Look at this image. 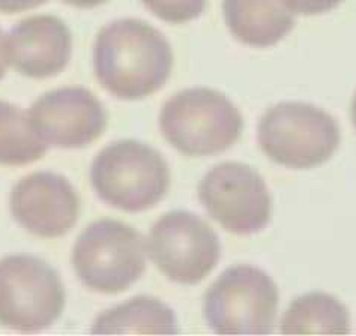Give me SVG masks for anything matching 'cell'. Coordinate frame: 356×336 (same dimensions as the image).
Returning <instances> with one entry per match:
<instances>
[{
	"mask_svg": "<svg viewBox=\"0 0 356 336\" xmlns=\"http://www.w3.org/2000/svg\"><path fill=\"white\" fill-rule=\"evenodd\" d=\"M292 12L301 15H317L330 12L343 0H283Z\"/></svg>",
	"mask_w": 356,
	"mask_h": 336,
	"instance_id": "cell-18",
	"label": "cell"
},
{
	"mask_svg": "<svg viewBox=\"0 0 356 336\" xmlns=\"http://www.w3.org/2000/svg\"><path fill=\"white\" fill-rule=\"evenodd\" d=\"M32 128L47 146L83 149L98 140L107 126L101 101L89 89L62 87L36 99L29 113Z\"/></svg>",
	"mask_w": 356,
	"mask_h": 336,
	"instance_id": "cell-10",
	"label": "cell"
},
{
	"mask_svg": "<svg viewBox=\"0 0 356 336\" xmlns=\"http://www.w3.org/2000/svg\"><path fill=\"white\" fill-rule=\"evenodd\" d=\"M222 12L230 33L257 49L278 44L295 26L283 0H224Z\"/></svg>",
	"mask_w": 356,
	"mask_h": 336,
	"instance_id": "cell-13",
	"label": "cell"
},
{
	"mask_svg": "<svg viewBox=\"0 0 356 336\" xmlns=\"http://www.w3.org/2000/svg\"><path fill=\"white\" fill-rule=\"evenodd\" d=\"M47 147L27 113L11 102L0 101V165L20 167L40 161Z\"/></svg>",
	"mask_w": 356,
	"mask_h": 336,
	"instance_id": "cell-16",
	"label": "cell"
},
{
	"mask_svg": "<svg viewBox=\"0 0 356 336\" xmlns=\"http://www.w3.org/2000/svg\"><path fill=\"white\" fill-rule=\"evenodd\" d=\"M349 332L348 308L326 293L298 297L281 320V333L284 335H348Z\"/></svg>",
	"mask_w": 356,
	"mask_h": 336,
	"instance_id": "cell-15",
	"label": "cell"
},
{
	"mask_svg": "<svg viewBox=\"0 0 356 336\" xmlns=\"http://www.w3.org/2000/svg\"><path fill=\"white\" fill-rule=\"evenodd\" d=\"M93 335H176L177 320L173 310L156 297L137 296L102 312L93 321Z\"/></svg>",
	"mask_w": 356,
	"mask_h": 336,
	"instance_id": "cell-14",
	"label": "cell"
},
{
	"mask_svg": "<svg viewBox=\"0 0 356 336\" xmlns=\"http://www.w3.org/2000/svg\"><path fill=\"white\" fill-rule=\"evenodd\" d=\"M173 68L172 47L146 22L122 18L99 31L93 69L99 84L118 99L137 101L161 89Z\"/></svg>",
	"mask_w": 356,
	"mask_h": 336,
	"instance_id": "cell-1",
	"label": "cell"
},
{
	"mask_svg": "<svg viewBox=\"0 0 356 336\" xmlns=\"http://www.w3.org/2000/svg\"><path fill=\"white\" fill-rule=\"evenodd\" d=\"M9 209L31 235L56 239L68 235L80 215V199L67 177L36 171L23 177L11 192Z\"/></svg>",
	"mask_w": 356,
	"mask_h": 336,
	"instance_id": "cell-11",
	"label": "cell"
},
{
	"mask_svg": "<svg viewBox=\"0 0 356 336\" xmlns=\"http://www.w3.org/2000/svg\"><path fill=\"white\" fill-rule=\"evenodd\" d=\"M341 142L337 120L305 102H280L259 124V144L275 164L295 170L331 160Z\"/></svg>",
	"mask_w": 356,
	"mask_h": 336,
	"instance_id": "cell-5",
	"label": "cell"
},
{
	"mask_svg": "<svg viewBox=\"0 0 356 336\" xmlns=\"http://www.w3.org/2000/svg\"><path fill=\"white\" fill-rule=\"evenodd\" d=\"M146 251L159 272L170 281L195 285L218 264L221 244L204 219L191 212L175 210L154 224Z\"/></svg>",
	"mask_w": 356,
	"mask_h": 336,
	"instance_id": "cell-8",
	"label": "cell"
},
{
	"mask_svg": "<svg viewBox=\"0 0 356 336\" xmlns=\"http://www.w3.org/2000/svg\"><path fill=\"white\" fill-rule=\"evenodd\" d=\"M80 283L92 292L118 294L128 290L146 270L143 236L128 224L99 219L84 228L72 249Z\"/></svg>",
	"mask_w": 356,
	"mask_h": 336,
	"instance_id": "cell-4",
	"label": "cell"
},
{
	"mask_svg": "<svg viewBox=\"0 0 356 336\" xmlns=\"http://www.w3.org/2000/svg\"><path fill=\"white\" fill-rule=\"evenodd\" d=\"M62 2H65L67 5H71V6L80 8V9H92V8H97L102 3L108 2V0H62Z\"/></svg>",
	"mask_w": 356,
	"mask_h": 336,
	"instance_id": "cell-21",
	"label": "cell"
},
{
	"mask_svg": "<svg viewBox=\"0 0 356 336\" xmlns=\"http://www.w3.org/2000/svg\"><path fill=\"white\" fill-rule=\"evenodd\" d=\"M199 199L213 221L238 236L261 231L273 213L264 177L242 162L212 167L199 185Z\"/></svg>",
	"mask_w": 356,
	"mask_h": 336,
	"instance_id": "cell-9",
	"label": "cell"
},
{
	"mask_svg": "<svg viewBox=\"0 0 356 336\" xmlns=\"http://www.w3.org/2000/svg\"><path fill=\"white\" fill-rule=\"evenodd\" d=\"M350 117H352V124L356 129V93L353 96V101H352V107H350Z\"/></svg>",
	"mask_w": 356,
	"mask_h": 336,
	"instance_id": "cell-22",
	"label": "cell"
},
{
	"mask_svg": "<svg viewBox=\"0 0 356 336\" xmlns=\"http://www.w3.org/2000/svg\"><path fill=\"white\" fill-rule=\"evenodd\" d=\"M278 308V287L264 270L233 266L204 294L203 315L218 335H268Z\"/></svg>",
	"mask_w": 356,
	"mask_h": 336,
	"instance_id": "cell-7",
	"label": "cell"
},
{
	"mask_svg": "<svg viewBox=\"0 0 356 336\" xmlns=\"http://www.w3.org/2000/svg\"><path fill=\"white\" fill-rule=\"evenodd\" d=\"M8 60L24 77L49 78L62 72L71 59L72 36L60 18L35 15L17 23L6 35Z\"/></svg>",
	"mask_w": 356,
	"mask_h": 336,
	"instance_id": "cell-12",
	"label": "cell"
},
{
	"mask_svg": "<svg viewBox=\"0 0 356 336\" xmlns=\"http://www.w3.org/2000/svg\"><path fill=\"white\" fill-rule=\"evenodd\" d=\"M8 65H9V60H8V51H6V35L0 31V80L5 77Z\"/></svg>",
	"mask_w": 356,
	"mask_h": 336,
	"instance_id": "cell-20",
	"label": "cell"
},
{
	"mask_svg": "<svg viewBox=\"0 0 356 336\" xmlns=\"http://www.w3.org/2000/svg\"><path fill=\"white\" fill-rule=\"evenodd\" d=\"M159 129L176 151L186 156H209L227 151L243 129L235 104L221 92L193 87L177 92L159 113Z\"/></svg>",
	"mask_w": 356,
	"mask_h": 336,
	"instance_id": "cell-3",
	"label": "cell"
},
{
	"mask_svg": "<svg viewBox=\"0 0 356 336\" xmlns=\"http://www.w3.org/2000/svg\"><path fill=\"white\" fill-rule=\"evenodd\" d=\"M67 294L59 274L44 260L0 258V324L22 333L41 332L59 320Z\"/></svg>",
	"mask_w": 356,
	"mask_h": 336,
	"instance_id": "cell-6",
	"label": "cell"
},
{
	"mask_svg": "<svg viewBox=\"0 0 356 336\" xmlns=\"http://www.w3.org/2000/svg\"><path fill=\"white\" fill-rule=\"evenodd\" d=\"M90 183L108 206L128 213L152 209L170 186V170L163 155L137 140H120L97 155Z\"/></svg>",
	"mask_w": 356,
	"mask_h": 336,
	"instance_id": "cell-2",
	"label": "cell"
},
{
	"mask_svg": "<svg viewBox=\"0 0 356 336\" xmlns=\"http://www.w3.org/2000/svg\"><path fill=\"white\" fill-rule=\"evenodd\" d=\"M142 2L159 20L172 24L195 20L206 8V0H142Z\"/></svg>",
	"mask_w": 356,
	"mask_h": 336,
	"instance_id": "cell-17",
	"label": "cell"
},
{
	"mask_svg": "<svg viewBox=\"0 0 356 336\" xmlns=\"http://www.w3.org/2000/svg\"><path fill=\"white\" fill-rule=\"evenodd\" d=\"M47 0H0V12L3 14H18L24 11H31L38 8Z\"/></svg>",
	"mask_w": 356,
	"mask_h": 336,
	"instance_id": "cell-19",
	"label": "cell"
}]
</instances>
